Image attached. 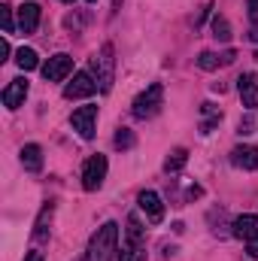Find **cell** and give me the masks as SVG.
<instances>
[{
    "label": "cell",
    "mask_w": 258,
    "mask_h": 261,
    "mask_svg": "<svg viewBox=\"0 0 258 261\" xmlns=\"http://www.w3.org/2000/svg\"><path fill=\"white\" fill-rule=\"evenodd\" d=\"M107 155H91L88 161H85V167H82V189L85 192H97L100 186H104V179H107Z\"/></svg>",
    "instance_id": "4"
},
{
    "label": "cell",
    "mask_w": 258,
    "mask_h": 261,
    "mask_svg": "<svg viewBox=\"0 0 258 261\" xmlns=\"http://www.w3.org/2000/svg\"><path fill=\"white\" fill-rule=\"evenodd\" d=\"M119 261H146V246L143 243H122Z\"/></svg>",
    "instance_id": "17"
},
{
    "label": "cell",
    "mask_w": 258,
    "mask_h": 261,
    "mask_svg": "<svg viewBox=\"0 0 258 261\" xmlns=\"http://www.w3.org/2000/svg\"><path fill=\"white\" fill-rule=\"evenodd\" d=\"M249 18L258 21V0H249Z\"/></svg>",
    "instance_id": "25"
},
{
    "label": "cell",
    "mask_w": 258,
    "mask_h": 261,
    "mask_svg": "<svg viewBox=\"0 0 258 261\" xmlns=\"http://www.w3.org/2000/svg\"><path fill=\"white\" fill-rule=\"evenodd\" d=\"M28 97V79H12L6 88H3V107L6 110H18Z\"/></svg>",
    "instance_id": "10"
},
{
    "label": "cell",
    "mask_w": 258,
    "mask_h": 261,
    "mask_svg": "<svg viewBox=\"0 0 258 261\" xmlns=\"http://www.w3.org/2000/svg\"><path fill=\"white\" fill-rule=\"evenodd\" d=\"M231 164L240 170H258V146H237L231 149Z\"/></svg>",
    "instance_id": "11"
},
{
    "label": "cell",
    "mask_w": 258,
    "mask_h": 261,
    "mask_svg": "<svg viewBox=\"0 0 258 261\" xmlns=\"http://www.w3.org/2000/svg\"><path fill=\"white\" fill-rule=\"evenodd\" d=\"M252 125H255L252 119H246V122H240V134H252Z\"/></svg>",
    "instance_id": "26"
},
{
    "label": "cell",
    "mask_w": 258,
    "mask_h": 261,
    "mask_svg": "<svg viewBox=\"0 0 258 261\" xmlns=\"http://www.w3.org/2000/svg\"><path fill=\"white\" fill-rule=\"evenodd\" d=\"M161 103H164V85H161V82H152L146 91H140V94L134 97L131 113H134V119H152V116L161 110Z\"/></svg>",
    "instance_id": "2"
},
{
    "label": "cell",
    "mask_w": 258,
    "mask_h": 261,
    "mask_svg": "<svg viewBox=\"0 0 258 261\" xmlns=\"http://www.w3.org/2000/svg\"><path fill=\"white\" fill-rule=\"evenodd\" d=\"M6 55H9V43L0 40V61H6Z\"/></svg>",
    "instance_id": "27"
},
{
    "label": "cell",
    "mask_w": 258,
    "mask_h": 261,
    "mask_svg": "<svg viewBox=\"0 0 258 261\" xmlns=\"http://www.w3.org/2000/svg\"><path fill=\"white\" fill-rule=\"evenodd\" d=\"M137 203H140V210L146 213V219H149L152 225H158V222L164 219V203H161V197L155 195V192H140Z\"/></svg>",
    "instance_id": "8"
},
{
    "label": "cell",
    "mask_w": 258,
    "mask_h": 261,
    "mask_svg": "<svg viewBox=\"0 0 258 261\" xmlns=\"http://www.w3.org/2000/svg\"><path fill=\"white\" fill-rule=\"evenodd\" d=\"M70 125H73V130L82 137V140H91L94 137V125H97V107H79L73 116H70Z\"/></svg>",
    "instance_id": "5"
},
{
    "label": "cell",
    "mask_w": 258,
    "mask_h": 261,
    "mask_svg": "<svg viewBox=\"0 0 258 261\" xmlns=\"http://www.w3.org/2000/svg\"><path fill=\"white\" fill-rule=\"evenodd\" d=\"M186 161H189V152H186V149H173V152L167 155V161H164V170H167V173H176Z\"/></svg>",
    "instance_id": "20"
},
{
    "label": "cell",
    "mask_w": 258,
    "mask_h": 261,
    "mask_svg": "<svg viewBox=\"0 0 258 261\" xmlns=\"http://www.w3.org/2000/svg\"><path fill=\"white\" fill-rule=\"evenodd\" d=\"M255 231H258V216H252V213L237 216V219L231 222V234H234L237 240H249Z\"/></svg>",
    "instance_id": "12"
},
{
    "label": "cell",
    "mask_w": 258,
    "mask_h": 261,
    "mask_svg": "<svg viewBox=\"0 0 258 261\" xmlns=\"http://www.w3.org/2000/svg\"><path fill=\"white\" fill-rule=\"evenodd\" d=\"M210 31H213V37H216V40H222V43H228V40H231V24H228V18H225V15H213Z\"/></svg>",
    "instance_id": "18"
},
{
    "label": "cell",
    "mask_w": 258,
    "mask_h": 261,
    "mask_svg": "<svg viewBox=\"0 0 258 261\" xmlns=\"http://www.w3.org/2000/svg\"><path fill=\"white\" fill-rule=\"evenodd\" d=\"M61 3H73V0H61Z\"/></svg>",
    "instance_id": "30"
},
{
    "label": "cell",
    "mask_w": 258,
    "mask_h": 261,
    "mask_svg": "<svg viewBox=\"0 0 258 261\" xmlns=\"http://www.w3.org/2000/svg\"><path fill=\"white\" fill-rule=\"evenodd\" d=\"M15 64L21 67V70H34V67H40V58H37L34 49H24V46H21V49L15 52Z\"/></svg>",
    "instance_id": "19"
},
{
    "label": "cell",
    "mask_w": 258,
    "mask_h": 261,
    "mask_svg": "<svg viewBox=\"0 0 258 261\" xmlns=\"http://www.w3.org/2000/svg\"><path fill=\"white\" fill-rule=\"evenodd\" d=\"M246 252H249V258H258V231L246 240Z\"/></svg>",
    "instance_id": "24"
},
{
    "label": "cell",
    "mask_w": 258,
    "mask_h": 261,
    "mask_svg": "<svg viewBox=\"0 0 258 261\" xmlns=\"http://www.w3.org/2000/svg\"><path fill=\"white\" fill-rule=\"evenodd\" d=\"M73 73V58L70 55H52L46 64H43V76H46V82H64L67 76Z\"/></svg>",
    "instance_id": "7"
},
{
    "label": "cell",
    "mask_w": 258,
    "mask_h": 261,
    "mask_svg": "<svg viewBox=\"0 0 258 261\" xmlns=\"http://www.w3.org/2000/svg\"><path fill=\"white\" fill-rule=\"evenodd\" d=\"M24 261H43V255H40V252H28V255H24Z\"/></svg>",
    "instance_id": "28"
},
{
    "label": "cell",
    "mask_w": 258,
    "mask_h": 261,
    "mask_svg": "<svg viewBox=\"0 0 258 261\" xmlns=\"http://www.w3.org/2000/svg\"><path fill=\"white\" fill-rule=\"evenodd\" d=\"M234 52L228 49V52H222V55H216V52H200V58H197V67L200 70H216V67H228L234 64Z\"/></svg>",
    "instance_id": "14"
},
{
    "label": "cell",
    "mask_w": 258,
    "mask_h": 261,
    "mask_svg": "<svg viewBox=\"0 0 258 261\" xmlns=\"http://www.w3.org/2000/svg\"><path fill=\"white\" fill-rule=\"evenodd\" d=\"M116 246H119V225H116V222H107V225L91 237L85 261H113Z\"/></svg>",
    "instance_id": "1"
},
{
    "label": "cell",
    "mask_w": 258,
    "mask_h": 261,
    "mask_svg": "<svg viewBox=\"0 0 258 261\" xmlns=\"http://www.w3.org/2000/svg\"><path fill=\"white\" fill-rule=\"evenodd\" d=\"M237 91H240L243 107L255 110V107H258V76H255V73H243V76L237 79Z\"/></svg>",
    "instance_id": "9"
},
{
    "label": "cell",
    "mask_w": 258,
    "mask_h": 261,
    "mask_svg": "<svg viewBox=\"0 0 258 261\" xmlns=\"http://www.w3.org/2000/svg\"><path fill=\"white\" fill-rule=\"evenodd\" d=\"M21 164H24V170H31V173L43 170V149H40L37 143H28V146L21 149Z\"/></svg>",
    "instance_id": "15"
},
{
    "label": "cell",
    "mask_w": 258,
    "mask_h": 261,
    "mask_svg": "<svg viewBox=\"0 0 258 261\" xmlns=\"http://www.w3.org/2000/svg\"><path fill=\"white\" fill-rule=\"evenodd\" d=\"M88 3H94V0H88Z\"/></svg>",
    "instance_id": "31"
},
{
    "label": "cell",
    "mask_w": 258,
    "mask_h": 261,
    "mask_svg": "<svg viewBox=\"0 0 258 261\" xmlns=\"http://www.w3.org/2000/svg\"><path fill=\"white\" fill-rule=\"evenodd\" d=\"M116 146H119V149H131V146H134V134H131L128 128H122L116 134Z\"/></svg>",
    "instance_id": "23"
},
{
    "label": "cell",
    "mask_w": 258,
    "mask_h": 261,
    "mask_svg": "<svg viewBox=\"0 0 258 261\" xmlns=\"http://www.w3.org/2000/svg\"><path fill=\"white\" fill-rule=\"evenodd\" d=\"M249 40H252V43H258V21L252 24V31H249Z\"/></svg>",
    "instance_id": "29"
},
{
    "label": "cell",
    "mask_w": 258,
    "mask_h": 261,
    "mask_svg": "<svg viewBox=\"0 0 258 261\" xmlns=\"http://www.w3.org/2000/svg\"><path fill=\"white\" fill-rule=\"evenodd\" d=\"M46 222H52V203L43 210V216H40V222H37V231H34V237H37V240H46V237H49V228H46Z\"/></svg>",
    "instance_id": "21"
},
{
    "label": "cell",
    "mask_w": 258,
    "mask_h": 261,
    "mask_svg": "<svg viewBox=\"0 0 258 261\" xmlns=\"http://www.w3.org/2000/svg\"><path fill=\"white\" fill-rule=\"evenodd\" d=\"M37 24H40V6L37 3H24L18 9V31L21 34H34Z\"/></svg>",
    "instance_id": "13"
},
{
    "label": "cell",
    "mask_w": 258,
    "mask_h": 261,
    "mask_svg": "<svg viewBox=\"0 0 258 261\" xmlns=\"http://www.w3.org/2000/svg\"><path fill=\"white\" fill-rule=\"evenodd\" d=\"M0 21H3V34H12V31L18 28V24L12 21V6H6V3L0 6Z\"/></svg>",
    "instance_id": "22"
},
{
    "label": "cell",
    "mask_w": 258,
    "mask_h": 261,
    "mask_svg": "<svg viewBox=\"0 0 258 261\" xmlns=\"http://www.w3.org/2000/svg\"><path fill=\"white\" fill-rule=\"evenodd\" d=\"M94 91H97V82H94V76H91V73H85V70H79V73L73 76V82H67V85H64V97H67V100L91 97Z\"/></svg>",
    "instance_id": "6"
},
{
    "label": "cell",
    "mask_w": 258,
    "mask_h": 261,
    "mask_svg": "<svg viewBox=\"0 0 258 261\" xmlns=\"http://www.w3.org/2000/svg\"><path fill=\"white\" fill-rule=\"evenodd\" d=\"M113 67H116L113 46L107 43V46L91 58V76H94V82L100 85V91H110V88H113Z\"/></svg>",
    "instance_id": "3"
},
{
    "label": "cell",
    "mask_w": 258,
    "mask_h": 261,
    "mask_svg": "<svg viewBox=\"0 0 258 261\" xmlns=\"http://www.w3.org/2000/svg\"><path fill=\"white\" fill-rule=\"evenodd\" d=\"M143 222H140V216L137 213H131L128 216V228H125V243H143Z\"/></svg>",
    "instance_id": "16"
}]
</instances>
